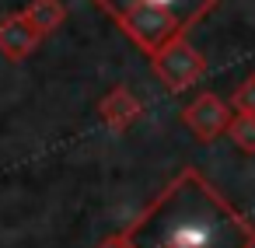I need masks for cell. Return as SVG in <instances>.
Returning a JSON list of instances; mask_svg holds the SVG:
<instances>
[{"label":"cell","mask_w":255,"mask_h":248,"mask_svg":"<svg viewBox=\"0 0 255 248\" xmlns=\"http://www.w3.org/2000/svg\"><path fill=\"white\" fill-rule=\"evenodd\" d=\"M39 42H42V32L28 21L25 11H14V14H7L0 21V53H4L11 63L25 60Z\"/></svg>","instance_id":"8992f818"},{"label":"cell","mask_w":255,"mask_h":248,"mask_svg":"<svg viewBox=\"0 0 255 248\" xmlns=\"http://www.w3.org/2000/svg\"><path fill=\"white\" fill-rule=\"evenodd\" d=\"M150 67H154V74H157L171 91H182V88L196 84V81L206 74V60H203V53H199L185 35L171 39L157 56H150Z\"/></svg>","instance_id":"3957f363"},{"label":"cell","mask_w":255,"mask_h":248,"mask_svg":"<svg viewBox=\"0 0 255 248\" xmlns=\"http://www.w3.org/2000/svg\"><path fill=\"white\" fill-rule=\"evenodd\" d=\"M227 136L245 150V154H255V116L252 112H234L231 126H227Z\"/></svg>","instance_id":"9c48e42d"},{"label":"cell","mask_w":255,"mask_h":248,"mask_svg":"<svg viewBox=\"0 0 255 248\" xmlns=\"http://www.w3.org/2000/svg\"><path fill=\"white\" fill-rule=\"evenodd\" d=\"M119 28L147 53V56H157L171 39L185 35L189 28L182 25L178 14L164 11V7H133V11H123L119 18Z\"/></svg>","instance_id":"7a4b0ae2"},{"label":"cell","mask_w":255,"mask_h":248,"mask_svg":"<svg viewBox=\"0 0 255 248\" xmlns=\"http://www.w3.org/2000/svg\"><path fill=\"white\" fill-rule=\"evenodd\" d=\"M102 11H109L112 18H119L123 11H133V7H164L171 14L182 18L185 28H192L196 21H203L210 11H217L220 0H95Z\"/></svg>","instance_id":"5b68a950"},{"label":"cell","mask_w":255,"mask_h":248,"mask_svg":"<svg viewBox=\"0 0 255 248\" xmlns=\"http://www.w3.org/2000/svg\"><path fill=\"white\" fill-rule=\"evenodd\" d=\"M231 109H227V102L224 98H217L213 91H203V95H196V102L182 112V123L196 133V140H203V143H210V140H217L220 133H227V126H231Z\"/></svg>","instance_id":"277c9868"},{"label":"cell","mask_w":255,"mask_h":248,"mask_svg":"<svg viewBox=\"0 0 255 248\" xmlns=\"http://www.w3.org/2000/svg\"><path fill=\"white\" fill-rule=\"evenodd\" d=\"M119 238L126 248H255V224L196 168H182Z\"/></svg>","instance_id":"6da1fadb"},{"label":"cell","mask_w":255,"mask_h":248,"mask_svg":"<svg viewBox=\"0 0 255 248\" xmlns=\"http://www.w3.org/2000/svg\"><path fill=\"white\" fill-rule=\"evenodd\" d=\"M25 14H28V21H32L42 35H49V32H56V28L63 25L67 7H63V0H32V4L25 7Z\"/></svg>","instance_id":"ba28073f"},{"label":"cell","mask_w":255,"mask_h":248,"mask_svg":"<svg viewBox=\"0 0 255 248\" xmlns=\"http://www.w3.org/2000/svg\"><path fill=\"white\" fill-rule=\"evenodd\" d=\"M231 109H234V112H252V116H255V74L231 95Z\"/></svg>","instance_id":"30bf717a"},{"label":"cell","mask_w":255,"mask_h":248,"mask_svg":"<svg viewBox=\"0 0 255 248\" xmlns=\"http://www.w3.org/2000/svg\"><path fill=\"white\" fill-rule=\"evenodd\" d=\"M98 112H102V123H105L109 129L123 133L126 126H133V123L140 119V102L133 98V91H129L126 84H116V88L102 98Z\"/></svg>","instance_id":"52a82bcc"}]
</instances>
